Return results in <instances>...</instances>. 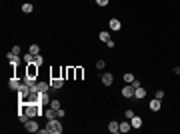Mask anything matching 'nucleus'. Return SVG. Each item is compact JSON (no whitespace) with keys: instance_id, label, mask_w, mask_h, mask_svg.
Wrapping results in <instances>:
<instances>
[{"instance_id":"nucleus-1","label":"nucleus","mask_w":180,"mask_h":134,"mask_svg":"<svg viewBox=\"0 0 180 134\" xmlns=\"http://www.w3.org/2000/svg\"><path fill=\"white\" fill-rule=\"evenodd\" d=\"M48 132L50 134H60L62 132V124H60V118H52V120H48Z\"/></svg>"},{"instance_id":"nucleus-2","label":"nucleus","mask_w":180,"mask_h":134,"mask_svg":"<svg viewBox=\"0 0 180 134\" xmlns=\"http://www.w3.org/2000/svg\"><path fill=\"white\" fill-rule=\"evenodd\" d=\"M16 92H18V98H20V100H24L26 96H30V94H32V90H30V86H28L26 82H22V84H20V88L16 90Z\"/></svg>"},{"instance_id":"nucleus-3","label":"nucleus","mask_w":180,"mask_h":134,"mask_svg":"<svg viewBox=\"0 0 180 134\" xmlns=\"http://www.w3.org/2000/svg\"><path fill=\"white\" fill-rule=\"evenodd\" d=\"M24 128H26L28 132H38V130H40V126H38V122L34 120V118H30V120H28L26 124H24Z\"/></svg>"},{"instance_id":"nucleus-4","label":"nucleus","mask_w":180,"mask_h":134,"mask_svg":"<svg viewBox=\"0 0 180 134\" xmlns=\"http://www.w3.org/2000/svg\"><path fill=\"white\" fill-rule=\"evenodd\" d=\"M134 90H136V88H134L132 84H126V86L122 88V96H124V98H134Z\"/></svg>"},{"instance_id":"nucleus-5","label":"nucleus","mask_w":180,"mask_h":134,"mask_svg":"<svg viewBox=\"0 0 180 134\" xmlns=\"http://www.w3.org/2000/svg\"><path fill=\"white\" fill-rule=\"evenodd\" d=\"M108 28H110L112 32H118L120 28H122V24H120L118 18H110V20H108Z\"/></svg>"},{"instance_id":"nucleus-6","label":"nucleus","mask_w":180,"mask_h":134,"mask_svg":"<svg viewBox=\"0 0 180 134\" xmlns=\"http://www.w3.org/2000/svg\"><path fill=\"white\" fill-rule=\"evenodd\" d=\"M148 108H150L152 112H158L160 108H162V100H160V98H152L150 104H148Z\"/></svg>"},{"instance_id":"nucleus-7","label":"nucleus","mask_w":180,"mask_h":134,"mask_svg":"<svg viewBox=\"0 0 180 134\" xmlns=\"http://www.w3.org/2000/svg\"><path fill=\"white\" fill-rule=\"evenodd\" d=\"M100 80H102V84L104 86H112V82H114V76L110 72H104L102 76H100Z\"/></svg>"},{"instance_id":"nucleus-8","label":"nucleus","mask_w":180,"mask_h":134,"mask_svg":"<svg viewBox=\"0 0 180 134\" xmlns=\"http://www.w3.org/2000/svg\"><path fill=\"white\" fill-rule=\"evenodd\" d=\"M6 60H8V64H10V66H18L20 58H18V54H12V52H8V54H6Z\"/></svg>"},{"instance_id":"nucleus-9","label":"nucleus","mask_w":180,"mask_h":134,"mask_svg":"<svg viewBox=\"0 0 180 134\" xmlns=\"http://www.w3.org/2000/svg\"><path fill=\"white\" fill-rule=\"evenodd\" d=\"M50 86H52V88H56V90H60V88L64 86V78H60V76L52 78V80H50Z\"/></svg>"},{"instance_id":"nucleus-10","label":"nucleus","mask_w":180,"mask_h":134,"mask_svg":"<svg viewBox=\"0 0 180 134\" xmlns=\"http://www.w3.org/2000/svg\"><path fill=\"white\" fill-rule=\"evenodd\" d=\"M38 104H50V96H48V92H38Z\"/></svg>"},{"instance_id":"nucleus-11","label":"nucleus","mask_w":180,"mask_h":134,"mask_svg":"<svg viewBox=\"0 0 180 134\" xmlns=\"http://www.w3.org/2000/svg\"><path fill=\"white\" fill-rule=\"evenodd\" d=\"M44 116H46V120H52V118H58V114H56V110L54 108L48 106V110H44Z\"/></svg>"},{"instance_id":"nucleus-12","label":"nucleus","mask_w":180,"mask_h":134,"mask_svg":"<svg viewBox=\"0 0 180 134\" xmlns=\"http://www.w3.org/2000/svg\"><path fill=\"white\" fill-rule=\"evenodd\" d=\"M130 124H132V128H140V126H142V118L134 114L132 118H130Z\"/></svg>"},{"instance_id":"nucleus-13","label":"nucleus","mask_w":180,"mask_h":134,"mask_svg":"<svg viewBox=\"0 0 180 134\" xmlns=\"http://www.w3.org/2000/svg\"><path fill=\"white\" fill-rule=\"evenodd\" d=\"M108 130L112 134H116V132H120V122H116V120H112L110 124H108Z\"/></svg>"},{"instance_id":"nucleus-14","label":"nucleus","mask_w":180,"mask_h":134,"mask_svg":"<svg viewBox=\"0 0 180 134\" xmlns=\"http://www.w3.org/2000/svg\"><path fill=\"white\" fill-rule=\"evenodd\" d=\"M144 96H146V90H144L142 86H138L136 90H134V98H138V100H142Z\"/></svg>"},{"instance_id":"nucleus-15","label":"nucleus","mask_w":180,"mask_h":134,"mask_svg":"<svg viewBox=\"0 0 180 134\" xmlns=\"http://www.w3.org/2000/svg\"><path fill=\"white\" fill-rule=\"evenodd\" d=\"M22 62H24V64H34V54L32 52H26L24 56H22Z\"/></svg>"},{"instance_id":"nucleus-16","label":"nucleus","mask_w":180,"mask_h":134,"mask_svg":"<svg viewBox=\"0 0 180 134\" xmlns=\"http://www.w3.org/2000/svg\"><path fill=\"white\" fill-rule=\"evenodd\" d=\"M8 88H10V90H18V88H20L18 78H10V80H8Z\"/></svg>"},{"instance_id":"nucleus-17","label":"nucleus","mask_w":180,"mask_h":134,"mask_svg":"<svg viewBox=\"0 0 180 134\" xmlns=\"http://www.w3.org/2000/svg\"><path fill=\"white\" fill-rule=\"evenodd\" d=\"M130 130H132V124H130V120L120 122V132H130Z\"/></svg>"},{"instance_id":"nucleus-18","label":"nucleus","mask_w":180,"mask_h":134,"mask_svg":"<svg viewBox=\"0 0 180 134\" xmlns=\"http://www.w3.org/2000/svg\"><path fill=\"white\" fill-rule=\"evenodd\" d=\"M98 38H100V42H108V40H110V32H106V30H100Z\"/></svg>"},{"instance_id":"nucleus-19","label":"nucleus","mask_w":180,"mask_h":134,"mask_svg":"<svg viewBox=\"0 0 180 134\" xmlns=\"http://www.w3.org/2000/svg\"><path fill=\"white\" fill-rule=\"evenodd\" d=\"M36 70H38V66H36V64H28V74H26V76L36 78Z\"/></svg>"},{"instance_id":"nucleus-20","label":"nucleus","mask_w":180,"mask_h":134,"mask_svg":"<svg viewBox=\"0 0 180 134\" xmlns=\"http://www.w3.org/2000/svg\"><path fill=\"white\" fill-rule=\"evenodd\" d=\"M32 10H34V6L30 4V2H24V4H22V12H24V14H30Z\"/></svg>"},{"instance_id":"nucleus-21","label":"nucleus","mask_w":180,"mask_h":134,"mask_svg":"<svg viewBox=\"0 0 180 134\" xmlns=\"http://www.w3.org/2000/svg\"><path fill=\"white\" fill-rule=\"evenodd\" d=\"M28 52H32L34 56H36V54H40V46H38V44H30V48H28Z\"/></svg>"},{"instance_id":"nucleus-22","label":"nucleus","mask_w":180,"mask_h":134,"mask_svg":"<svg viewBox=\"0 0 180 134\" xmlns=\"http://www.w3.org/2000/svg\"><path fill=\"white\" fill-rule=\"evenodd\" d=\"M48 106H50V108H54V110H58V108H60V100H56V98H52Z\"/></svg>"},{"instance_id":"nucleus-23","label":"nucleus","mask_w":180,"mask_h":134,"mask_svg":"<svg viewBox=\"0 0 180 134\" xmlns=\"http://www.w3.org/2000/svg\"><path fill=\"white\" fill-rule=\"evenodd\" d=\"M24 82H26L28 86H34V84H36V78H32V76H24Z\"/></svg>"},{"instance_id":"nucleus-24","label":"nucleus","mask_w":180,"mask_h":134,"mask_svg":"<svg viewBox=\"0 0 180 134\" xmlns=\"http://www.w3.org/2000/svg\"><path fill=\"white\" fill-rule=\"evenodd\" d=\"M42 62H44V58H42L40 54H36V56H34V64H36V66H40Z\"/></svg>"},{"instance_id":"nucleus-25","label":"nucleus","mask_w":180,"mask_h":134,"mask_svg":"<svg viewBox=\"0 0 180 134\" xmlns=\"http://www.w3.org/2000/svg\"><path fill=\"white\" fill-rule=\"evenodd\" d=\"M104 66H106V62H104L102 58H100V60L96 62V70H104Z\"/></svg>"},{"instance_id":"nucleus-26","label":"nucleus","mask_w":180,"mask_h":134,"mask_svg":"<svg viewBox=\"0 0 180 134\" xmlns=\"http://www.w3.org/2000/svg\"><path fill=\"white\" fill-rule=\"evenodd\" d=\"M132 80H134V74H124V82L126 84H132Z\"/></svg>"},{"instance_id":"nucleus-27","label":"nucleus","mask_w":180,"mask_h":134,"mask_svg":"<svg viewBox=\"0 0 180 134\" xmlns=\"http://www.w3.org/2000/svg\"><path fill=\"white\" fill-rule=\"evenodd\" d=\"M74 74H76V78H82V74H84V70H82V68H76V70H74Z\"/></svg>"},{"instance_id":"nucleus-28","label":"nucleus","mask_w":180,"mask_h":134,"mask_svg":"<svg viewBox=\"0 0 180 134\" xmlns=\"http://www.w3.org/2000/svg\"><path fill=\"white\" fill-rule=\"evenodd\" d=\"M124 116H126V120H130V118L134 116V110H126V112H124Z\"/></svg>"},{"instance_id":"nucleus-29","label":"nucleus","mask_w":180,"mask_h":134,"mask_svg":"<svg viewBox=\"0 0 180 134\" xmlns=\"http://www.w3.org/2000/svg\"><path fill=\"white\" fill-rule=\"evenodd\" d=\"M154 98H160V100H162V98H164V90H158V92L154 94Z\"/></svg>"},{"instance_id":"nucleus-30","label":"nucleus","mask_w":180,"mask_h":134,"mask_svg":"<svg viewBox=\"0 0 180 134\" xmlns=\"http://www.w3.org/2000/svg\"><path fill=\"white\" fill-rule=\"evenodd\" d=\"M56 114H58V118H64V116H66V112H64L62 108H58V110H56Z\"/></svg>"},{"instance_id":"nucleus-31","label":"nucleus","mask_w":180,"mask_h":134,"mask_svg":"<svg viewBox=\"0 0 180 134\" xmlns=\"http://www.w3.org/2000/svg\"><path fill=\"white\" fill-rule=\"evenodd\" d=\"M10 52H12V54H18V56H20V46H12V50H10Z\"/></svg>"},{"instance_id":"nucleus-32","label":"nucleus","mask_w":180,"mask_h":134,"mask_svg":"<svg viewBox=\"0 0 180 134\" xmlns=\"http://www.w3.org/2000/svg\"><path fill=\"white\" fill-rule=\"evenodd\" d=\"M96 4H98V6H106L108 0H96Z\"/></svg>"},{"instance_id":"nucleus-33","label":"nucleus","mask_w":180,"mask_h":134,"mask_svg":"<svg viewBox=\"0 0 180 134\" xmlns=\"http://www.w3.org/2000/svg\"><path fill=\"white\" fill-rule=\"evenodd\" d=\"M132 86L138 88V86H142V84H140V80H136V78H134V80H132Z\"/></svg>"},{"instance_id":"nucleus-34","label":"nucleus","mask_w":180,"mask_h":134,"mask_svg":"<svg viewBox=\"0 0 180 134\" xmlns=\"http://www.w3.org/2000/svg\"><path fill=\"white\" fill-rule=\"evenodd\" d=\"M106 46H108V48H114V40H112V38H110V40L106 42Z\"/></svg>"},{"instance_id":"nucleus-35","label":"nucleus","mask_w":180,"mask_h":134,"mask_svg":"<svg viewBox=\"0 0 180 134\" xmlns=\"http://www.w3.org/2000/svg\"><path fill=\"white\" fill-rule=\"evenodd\" d=\"M174 74H180V66H174Z\"/></svg>"}]
</instances>
